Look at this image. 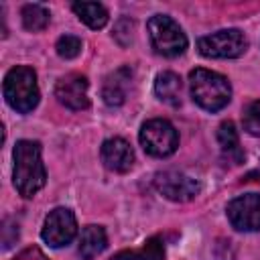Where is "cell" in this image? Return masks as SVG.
Listing matches in <instances>:
<instances>
[{"instance_id": "obj_10", "label": "cell", "mask_w": 260, "mask_h": 260, "mask_svg": "<svg viewBox=\"0 0 260 260\" xmlns=\"http://www.w3.org/2000/svg\"><path fill=\"white\" fill-rule=\"evenodd\" d=\"M55 98L59 104H63L69 110H85L89 106V95H87V79L79 73H69L61 77L55 85Z\"/></svg>"}, {"instance_id": "obj_7", "label": "cell", "mask_w": 260, "mask_h": 260, "mask_svg": "<svg viewBox=\"0 0 260 260\" xmlns=\"http://www.w3.org/2000/svg\"><path fill=\"white\" fill-rule=\"evenodd\" d=\"M75 234H77V219L73 211L67 207H55L53 211H49L41 230V238L51 248L67 246L75 238Z\"/></svg>"}, {"instance_id": "obj_3", "label": "cell", "mask_w": 260, "mask_h": 260, "mask_svg": "<svg viewBox=\"0 0 260 260\" xmlns=\"http://www.w3.org/2000/svg\"><path fill=\"white\" fill-rule=\"evenodd\" d=\"M4 100L6 104L16 110L18 114H28L39 104V85H37V73L35 69L26 65L12 67L4 77Z\"/></svg>"}, {"instance_id": "obj_6", "label": "cell", "mask_w": 260, "mask_h": 260, "mask_svg": "<svg viewBox=\"0 0 260 260\" xmlns=\"http://www.w3.org/2000/svg\"><path fill=\"white\" fill-rule=\"evenodd\" d=\"M197 49L207 59H236L248 49V39L238 28H221L201 37Z\"/></svg>"}, {"instance_id": "obj_14", "label": "cell", "mask_w": 260, "mask_h": 260, "mask_svg": "<svg viewBox=\"0 0 260 260\" xmlns=\"http://www.w3.org/2000/svg\"><path fill=\"white\" fill-rule=\"evenodd\" d=\"M181 77L173 71H162L156 75L154 79V93L160 102L169 104V106H179L181 104Z\"/></svg>"}, {"instance_id": "obj_8", "label": "cell", "mask_w": 260, "mask_h": 260, "mask_svg": "<svg viewBox=\"0 0 260 260\" xmlns=\"http://www.w3.org/2000/svg\"><path fill=\"white\" fill-rule=\"evenodd\" d=\"M154 187L156 191L171 199V201H177V203H185V201H191L199 191H201V185L195 177L191 175H185L181 171H162V173H156L154 175Z\"/></svg>"}, {"instance_id": "obj_18", "label": "cell", "mask_w": 260, "mask_h": 260, "mask_svg": "<svg viewBox=\"0 0 260 260\" xmlns=\"http://www.w3.org/2000/svg\"><path fill=\"white\" fill-rule=\"evenodd\" d=\"M242 124H244V130L250 136L260 138V100H256V102H252L244 108Z\"/></svg>"}, {"instance_id": "obj_1", "label": "cell", "mask_w": 260, "mask_h": 260, "mask_svg": "<svg viewBox=\"0 0 260 260\" xmlns=\"http://www.w3.org/2000/svg\"><path fill=\"white\" fill-rule=\"evenodd\" d=\"M14 169L12 181L22 197L37 195L47 181V171L41 158V144L37 140H18L12 152Z\"/></svg>"}, {"instance_id": "obj_16", "label": "cell", "mask_w": 260, "mask_h": 260, "mask_svg": "<svg viewBox=\"0 0 260 260\" xmlns=\"http://www.w3.org/2000/svg\"><path fill=\"white\" fill-rule=\"evenodd\" d=\"M71 8L89 28H102L108 22V10L100 2H73Z\"/></svg>"}, {"instance_id": "obj_4", "label": "cell", "mask_w": 260, "mask_h": 260, "mask_svg": "<svg viewBox=\"0 0 260 260\" xmlns=\"http://www.w3.org/2000/svg\"><path fill=\"white\" fill-rule=\"evenodd\" d=\"M148 39H150V45L152 49L162 55V57H169V59H175L179 55L185 53L187 49V37L183 32V28L167 14H154L148 24Z\"/></svg>"}, {"instance_id": "obj_17", "label": "cell", "mask_w": 260, "mask_h": 260, "mask_svg": "<svg viewBox=\"0 0 260 260\" xmlns=\"http://www.w3.org/2000/svg\"><path fill=\"white\" fill-rule=\"evenodd\" d=\"M20 16H22L24 28L32 30V32L43 30L49 24V20H51L49 10L45 6H41V4H24L22 10H20Z\"/></svg>"}, {"instance_id": "obj_13", "label": "cell", "mask_w": 260, "mask_h": 260, "mask_svg": "<svg viewBox=\"0 0 260 260\" xmlns=\"http://www.w3.org/2000/svg\"><path fill=\"white\" fill-rule=\"evenodd\" d=\"M108 246V236L106 230L102 225H85L81 230V238H79V256L83 260H93L95 256H100Z\"/></svg>"}, {"instance_id": "obj_19", "label": "cell", "mask_w": 260, "mask_h": 260, "mask_svg": "<svg viewBox=\"0 0 260 260\" xmlns=\"http://www.w3.org/2000/svg\"><path fill=\"white\" fill-rule=\"evenodd\" d=\"M120 256H126L128 260H162L165 250H162V246H160L156 240H150V242H146L140 250L128 252V254H120Z\"/></svg>"}, {"instance_id": "obj_9", "label": "cell", "mask_w": 260, "mask_h": 260, "mask_svg": "<svg viewBox=\"0 0 260 260\" xmlns=\"http://www.w3.org/2000/svg\"><path fill=\"white\" fill-rule=\"evenodd\" d=\"M228 219L240 232L260 230V193H244L228 203Z\"/></svg>"}, {"instance_id": "obj_11", "label": "cell", "mask_w": 260, "mask_h": 260, "mask_svg": "<svg viewBox=\"0 0 260 260\" xmlns=\"http://www.w3.org/2000/svg\"><path fill=\"white\" fill-rule=\"evenodd\" d=\"M100 156H102L104 167L114 173H128L134 165L132 146L124 138H118V136L104 140V144L100 148Z\"/></svg>"}, {"instance_id": "obj_2", "label": "cell", "mask_w": 260, "mask_h": 260, "mask_svg": "<svg viewBox=\"0 0 260 260\" xmlns=\"http://www.w3.org/2000/svg\"><path fill=\"white\" fill-rule=\"evenodd\" d=\"M189 87L193 102L207 112H219L232 100V85L228 77L209 69H193L189 73Z\"/></svg>"}, {"instance_id": "obj_5", "label": "cell", "mask_w": 260, "mask_h": 260, "mask_svg": "<svg viewBox=\"0 0 260 260\" xmlns=\"http://www.w3.org/2000/svg\"><path fill=\"white\" fill-rule=\"evenodd\" d=\"M138 138H140V146L144 148V152L156 158L171 156L179 146V134L175 126L162 118H152L144 122Z\"/></svg>"}, {"instance_id": "obj_20", "label": "cell", "mask_w": 260, "mask_h": 260, "mask_svg": "<svg viewBox=\"0 0 260 260\" xmlns=\"http://www.w3.org/2000/svg\"><path fill=\"white\" fill-rule=\"evenodd\" d=\"M81 39L79 37H75V35H63L59 41H57V45H55V49H57V55L59 57H63V59H73V57H77L79 53H81Z\"/></svg>"}, {"instance_id": "obj_12", "label": "cell", "mask_w": 260, "mask_h": 260, "mask_svg": "<svg viewBox=\"0 0 260 260\" xmlns=\"http://www.w3.org/2000/svg\"><path fill=\"white\" fill-rule=\"evenodd\" d=\"M132 81V69L130 67H118L114 73H110L104 79L102 85V98L110 108H118L126 102L128 89Z\"/></svg>"}, {"instance_id": "obj_15", "label": "cell", "mask_w": 260, "mask_h": 260, "mask_svg": "<svg viewBox=\"0 0 260 260\" xmlns=\"http://www.w3.org/2000/svg\"><path fill=\"white\" fill-rule=\"evenodd\" d=\"M217 142L219 148L223 152V156H228L234 162H240L244 158L242 148H240V138H238V130L234 126V122H223L217 128Z\"/></svg>"}]
</instances>
